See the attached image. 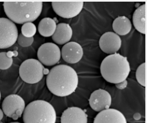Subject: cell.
Returning <instances> with one entry per match:
<instances>
[{
    "label": "cell",
    "mask_w": 147,
    "mask_h": 123,
    "mask_svg": "<svg viewBox=\"0 0 147 123\" xmlns=\"http://www.w3.org/2000/svg\"><path fill=\"white\" fill-rule=\"evenodd\" d=\"M79 83V77L75 70L66 65H59L49 71L46 79L49 91L59 97H66L73 93Z\"/></svg>",
    "instance_id": "6da1fadb"
},
{
    "label": "cell",
    "mask_w": 147,
    "mask_h": 123,
    "mask_svg": "<svg viewBox=\"0 0 147 123\" xmlns=\"http://www.w3.org/2000/svg\"><path fill=\"white\" fill-rule=\"evenodd\" d=\"M3 8L8 19L14 23L24 24L36 21L40 15L43 2L40 1L4 2Z\"/></svg>",
    "instance_id": "7a4b0ae2"
},
{
    "label": "cell",
    "mask_w": 147,
    "mask_h": 123,
    "mask_svg": "<svg viewBox=\"0 0 147 123\" xmlns=\"http://www.w3.org/2000/svg\"><path fill=\"white\" fill-rule=\"evenodd\" d=\"M103 79L113 84L125 81L131 71L129 63L126 57L115 53L105 58L100 66Z\"/></svg>",
    "instance_id": "3957f363"
},
{
    "label": "cell",
    "mask_w": 147,
    "mask_h": 123,
    "mask_svg": "<svg viewBox=\"0 0 147 123\" xmlns=\"http://www.w3.org/2000/svg\"><path fill=\"white\" fill-rule=\"evenodd\" d=\"M24 123H55L57 114L51 104L43 100L29 103L23 113Z\"/></svg>",
    "instance_id": "277c9868"
},
{
    "label": "cell",
    "mask_w": 147,
    "mask_h": 123,
    "mask_svg": "<svg viewBox=\"0 0 147 123\" xmlns=\"http://www.w3.org/2000/svg\"><path fill=\"white\" fill-rule=\"evenodd\" d=\"M44 66L38 60L30 58L21 64L19 69L20 76L24 82L29 84H35L40 81L44 75L48 73Z\"/></svg>",
    "instance_id": "5b68a950"
},
{
    "label": "cell",
    "mask_w": 147,
    "mask_h": 123,
    "mask_svg": "<svg viewBox=\"0 0 147 123\" xmlns=\"http://www.w3.org/2000/svg\"><path fill=\"white\" fill-rule=\"evenodd\" d=\"M18 36L15 23L7 18H0V49H7L13 45Z\"/></svg>",
    "instance_id": "8992f818"
},
{
    "label": "cell",
    "mask_w": 147,
    "mask_h": 123,
    "mask_svg": "<svg viewBox=\"0 0 147 123\" xmlns=\"http://www.w3.org/2000/svg\"><path fill=\"white\" fill-rule=\"evenodd\" d=\"M2 111L6 116L14 120L21 117L26 108V104L22 97L17 94H10L6 97L2 104Z\"/></svg>",
    "instance_id": "52a82bcc"
},
{
    "label": "cell",
    "mask_w": 147,
    "mask_h": 123,
    "mask_svg": "<svg viewBox=\"0 0 147 123\" xmlns=\"http://www.w3.org/2000/svg\"><path fill=\"white\" fill-rule=\"evenodd\" d=\"M37 56L43 65L47 66L55 65L61 58V51L55 44L46 43L39 48Z\"/></svg>",
    "instance_id": "ba28073f"
},
{
    "label": "cell",
    "mask_w": 147,
    "mask_h": 123,
    "mask_svg": "<svg viewBox=\"0 0 147 123\" xmlns=\"http://www.w3.org/2000/svg\"><path fill=\"white\" fill-rule=\"evenodd\" d=\"M84 2H52V6L57 15L64 18H72L81 12Z\"/></svg>",
    "instance_id": "9c48e42d"
},
{
    "label": "cell",
    "mask_w": 147,
    "mask_h": 123,
    "mask_svg": "<svg viewBox=\"0 0 147 123\" xmlns=\"http://www.w3.org/2000/svg\"><path fill=\"white\" fill-rule=\"evenodd\" d=\"M89 104L91 108L97 112L110 108L112 98L110 94L102 89L95 91L89 98Z\"/></svg>",
    "instance_id": "30bf717a"
},
{
    "label": "cell",
    "mask_w": 147,
    "mask_h": 123,
    "mask_svg": "<svg viewBox=\"0 0 147 123\" xmlns=\"http://www.w3.org/2000/svg\"><path fill=\"white\" fill-rule=\"evenodd\" d=\"M121 45V38L112 32L104 33L99 40V46L101 50L110 55L116 53L119 50Z\"/></svg>",
    "instance_id": "8fae6325"
},
{
    "label": "cell",
    "mask_w": 147,
    "mask_h": 123,
    "mask_svg": "<svg viewBox=\"0 0 147 123\" xmlns=\"http://www.w3.org/2000/svg\"><path fill=\"white\" fill-rule=\"evenodd\" d=\"M84 55L81 45L76 42H71L64 44L61 51V56L69 64H74L79 62Z\"/></svg>",
    "instance_id": "7c38bea8"
},
{
    "label": "cell",
    "mask_w": 147,
    "mask_h": 123,
    "mask_svg": "<svg viewBox=\"0 0 147 123\" xmlns=\"http://www.w3.org/2000/svg\"><path fill=\"white\" fill-rule=\"evenodd\" d=\"M94 123H127L125 116L115 109H107L99 112Z\"/></svg>",
    "instance_id": "4fadbf2b"
},
{
    "label": "cell",
    "mask_w": 147,
    "mask_h": 123,
    "mask_svg": "<svg viewBox=\"0 0 147 123\" xmlns=\"http://www.w3.org/2000/svg\"><path fill=\"white\" fill-rule=\"evenodd\" d=\"M61 123H88V116L80 108L69 107L62 113Z\"/></svg>",
    "instance_id": "5bb4252c"
},
{
    "label": "cell",
    "mask_w": 147,
    "mask_h": 123,
    "mask_svg": "<svg viewBox=\"0 0 147 123\" xmlns=\"http://www.w3.org/2000/svg\"><path fill=\"white\" fill-rule=\"evenodd\" d=\"M73 36V30L69 24L61 23L57 26L52 36L53 40L56 44L64 45L69 43Z\"/></svg>",
    "instance_id": "9a60e30c"
},
{
    "label": "cell",
    "mask_w": 147,
    "mask_h": 123,
    "mask_svg": "<svg viewBox=\"0 0 147 123\" xmlns=\"http://www.w3.org/2000/svg\"><path fill=\"white\" fill-rule=\"evenodd\" d=\"M146 4L142 5L135 10L133 15V23L135 28L143 34L146 33Z\"/></svg>",
    "instance_id": "2e32d148"
},
{
    "label": "cell",
    "mask_w": 147,
    "mask_h": 123,
    "mask_svg": "<svg viewBox=\"0 0 147 123\" xmlns=\"http://www.w3.org/2000/svg\"><path fill=\"white\" fill-rule=\"evenodd\" d=\"M112 28L115 33L118 36H125L131 32L132 23L125 16H119L114 20Z\"/></svg>",
    "instance_id": "e0dca14e"
},
{
    "label": "cell",
    "mask_w": 147,
    "mask_h": 123,
    "mask_svg": "<svg viewBox=\"0 0 147 123\" xmlns=\"http://www.w3.org/2000/svg\"><path fill=\"white\" fill-rule=\"evenodd\" d=\"M57 23L51 18L46 17L42 19L38 24V32L42 36L49 37L53 35L56 28Z\"/></svg>",
    "instance_id": "ac0fdd59"
},
{
    "label": "cell",
    "mask_w": 147,
    "mask_h": 123,
    "mask_svg": "<svg viewBox=\"0 0 147 123\" xmlns=\"http://www.w3.org/2000/svg\"><path fill=\"white\" fill-rule=\"evenodd\" d=\"M15 55L14 52H0V69L2 70L8 69L13 64L12 56Z\"/></svg>",
    "instance_id": "d6986e66"
},
{
    "label": "cell",
    "mask_w": 147,
    "mask_h": 123,
    "mask_svg": "<svg viewBox=\"0 0 147 123\" xmlns=\"http://www.w3.org/2000/svg\"><path fill=\"white\" fill-rule=\"evenodd\" d=\"M136 79L140 85L146 86V64L145 63L139 66L136 73Z\"/></svg>",
    "instance_id": "ffe728a7"
},
{
    "label": "cell",
    "mask_w": 147,
    "mask_h": 123,
    "mask_svg": "<svg viewBox=\"0 0 147 123\" xmlns=\"http://www.w3.org/2000/svg\"><path fill=\"white\" fill-rule=\"evenodd\" d=\"M37 28L32 22H28L23 24L21 28V34L27 38H32L36 34Z\"/></svg>",
    "instance_id": "44dd1931"
},
{
    "label": "cell",
    "mask_w": 147,
    "mask_h": 123,
    "mask_svg": "<svg viewBox=\"0 0 147 123\" xmlns=\"http://www.w3.org/2000/svg\"><path fill=\"white\" fill-rule=\"evenodd\" d=\"M17 41L18 44L22 47H28L33 43L34 38H27L20 33L18 36Z\"/></svg>",
    "instance_id": "7402d4cb"
},
{
    "label": "cell",
    "mask_w": 147,
    "mask_h": 123,
    "mask_svg": "<svg viewBox=\"0 0 147 123\" xmlns=\"http://www.w3.org/2000/svg\"><path fill=\"white\" fill-rule=\"evenodd\" d=\"M3 115H4V113H3V111H2V110L0 109V121L3 119Z\"/></svg>",
    "instance_id": "603a6c76"
},
{
    "label": "cell",
    "mask_w": 147,
    "mask_h": 123,
    "mask_svg": "<svg viewBox=\"0 0 147 123\" xmlns=\"http://www.w3.org/2000/svg\"><path fill=\"white\" fill-rule=\"evenodd\" d=\"M19 123V122H11V123Z\"/></svg>",
    "instance_id": "cb8c5ba5"
},
{
    "label": "cell",
    "mask_w": 147,
    "mask_h": 123,
    "mask_svg": "<svg viewBox=\"0 0 147 123\" xmlns=\"http://www.w3.org/2000/svg\"><path fill=\"white\" fill-rule=\"evenodd\" d=\"M1 92H0V100H1Z\"/></svg>",
    "instance_id": "d4e9b609"
},
{
    "label": "cell",
    "mask_w": 147,
    "mask_h": 123,
    "mask_svg": "<svg viewBox=\"0 0 147 123\" xmlns=\"http://www.w3.org/2000/svg\"><path fill=\"white\" fill-rule=\"evenodd\" d=\"M0 123H2V122H1V121H0Z\"/></svg>",
    "instance_id": "484cf974"
}]
</instances>
